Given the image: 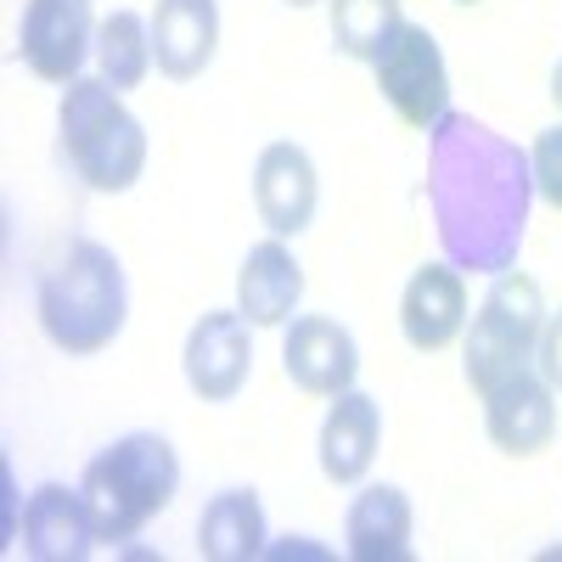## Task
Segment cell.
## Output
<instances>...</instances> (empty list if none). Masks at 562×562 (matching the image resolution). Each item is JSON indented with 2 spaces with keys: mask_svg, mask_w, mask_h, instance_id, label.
<instances>
[{
  "mask_svg": "<svg viewBox=\"0 0 562 562\" xmlns=\"http://www.w3.org/2000/svg\"><path fill=\"white\" fill-rule=\"evenodd\" d=\"M535 169L518 140L473 113H445L428 130V209L456 270L501 276L518 265L529 231Z\"/></svg>",
  "mask_w": 562,
  "mask_h": 562,
  "instance_id": "6da1fadb",
  "label": "cell"
},
{
  "mask_svg": "<svg viewBox=\"0 0 562 562\" xmlns=\"http://www.w3.org/2000/svg\"><path fill=\"white\" fill-rule=\"evenodd\" d=\"M40 333L52 338V349L85 360L102 355L130 321V281L113 248L97 237H68L52 270L40 276Z\"/></svg>",
  "mask_w": 562,
  "mask_h": 562,
  "instance_id": "7a4b0ae2",
  "label": "cell"
},
{
  "mask_svg": "<svg viewBox=\"0 0 562 562\" xmlns=\"http://www.w3.org/2000/svg\"><path fill=\"white\" fill-rule=\"evenodd\" d=\"M85 506L102 540H135L180 490V456L164 434H124L85 461Z\"/></svg>",
  "mask_w": 562,
  "mask_h": 562,
  "instance_id": "3957f363",
  "label": "cell"
},
{
  "mask_svg": "<svg viewBox=\"0 0 562 562\" xmlns=\"http://www.w3.org/2000/svg\"><path fill=\"white\" fill-rule=\"evenodd\" d=\"M57 130H63V158L68 169L102 198H119L140 180L147 169V130L140 119L119 102V90L97 74V79H74L63 90L57 108Z\"/></svg>",
  "mask_w": 562,
  "mask_h": 562,
  "instance_id": "277c9868",
  "label": "cell"
},
{
  "mask_svg": "<svg viewBox=\"0 0 562 562\" xmlns=\"http://www.w3.org/2000/svg\"><path fill=\"white\" fill-rule=\"evenodd\" d=\"M540 333H546L540 281L524 276V270H501L490 281L473 326H467V349H461V371H467V383H473V394H490L495 383L529 371Z\"/></svg>",
  "mask_w": 562,
  "mask_h": 562,
  "instance_id": "5b68a950",
  "label": "cell"
},
{
  "mask_svg": "<svg viewBox=\"0 0 562 562\" xmlns=\"http://www.w3.org/2000/svg\"><path fill=\"white\" fill-rule=\"evenodd\" d=\"M371 74H378V90L383 102L411 124V130H434L445 113H450V68H445V52L434 29L422 23H405L394 34V45L371 63Z\"/></svg>",
  "mask_w": 562,
  "mask_h": 562,
  "instance_id": "8992f818",
  "label": "cell"
},
{
  "mask_svg": "<svg viewBox=\"0 0 562 562\" xmlns=\"http://www.w3.org/2000/svg\"><path fill=\"white\" fill-rule=\"evenodd\" d=\"M97 12L90 0H29L18 23V57L45 85H74L85 57H97Z\"/></svg>",
  "mask_w": 562,
  "mask_h": 562,
  "instance_id": "52a82bcc",
  "label": "cell"
},
{
  "mask_svg": "<svg viewBox=\"0 0 562 562\" xmlns=\"http://www.w3.org/2000/svg\"><path fill=\"white\" fill-rule=\"evenodd\" d=\"M186 366V383L203 405H231L248 389V371H254V326L243 310H209L198 315V326L186 333L180 349Z\"/></svg>",
  "mask_w": 562,
  "mask_h": 562,
  "instance_id": "ba28073f",
  "label": "cell"
},
{
  "mask_svg": "<svg viewBox=\"0 0 562 562\" xmlns=\"http://www.w3.org/2000/svg\"><path fill=\"white\" fill-rule=\"evenodd\" d=\"M281 366L304 394L338 400L360 378V344L333 315H293V326L281 333Z\"/></svg>",
  "mask_w": 562,
  "mask_h": 562,
  "instance_id": "9c48e42d",
  "label": "cell"
},
{
  "mask_svg": "<svg viewBox=\"0 0 562 562\" xmlns=\"http://www.w3.org/2000/svg\"><path fill=\"white\" fill-rule=\"evenodd\" d=\"M254 209L270 225V237H304L321 209L315 158L293 147V140H270L254 164Z\"/></svg>",
  "mask_w": 562,
  "mask_h": 562,
  "instance_id": "30bf717a",
  "label": "cell"
},
{
  "mask_svg": "<svg viewBox=\"0 0 562 562\" xmlns=\"http://www.w3.org/2000/svg\"><path fill=\"white\" fill-rule=\"evenodd\" d=\"M484 434L506 456H540L557 439V389L540 371H518L484 394Z\"/></svg>",
  "mask_w": 562,
  "mask_h": 562,
  "instance_id": "8fae6325",
  "label": "cell"
},
{
  "mask_svg": "<svg viewBox=\"0 0 562 562\" xmlns=\"http://www.w3.org/2000/svg\"><path fill=\"white\" fill-rule=\"evenodd\" d=\"M467 326V281L461 270L445 259V265H422L411 270L405 293H400V333L416 355H439L461 338Z\"/></svg>",
  "mask_w": 562,
  "mask_h": 562,
  "instance_id": "7c38bea8",
  "label": "cell"
},
{
  "mask_svg": "<svg viewBox=\"0 0 562 562\" xmlns=\"http://www.w3.org/2000/svg\"><path fill=\"white\" fill-rule=\"evenodd\" d=\"M18 535H23V551L34 562H79L102 540L97 518H90V506H85V490H68V484H40L23 501Z\"/></svg>",
  "mask_w": 562,
  "mask_h": 562,
  "instance_id": "4fadbf2b",
  "label": "cell"
},
{
  "mask_svg": "<svg viewBox=\"0 0 562 562\" xmlns=\"http://www.w3.org/2000/svg\"><path fill=\"white\" fill-rule=\"evenodd\" d=\"M378 445H383V405L360 394V389H344L333 405H326V422H321V473L326 484H360L378 461Z\"/></svg>",
  "mask_w": 562,
  "mask_h": 562,
  "instance_id": "5bb4252c",
  "label": "cell"
},
{
  "mask_svg": "<svg viewBox=\"0 0 562 562\" xmlns=\"http://www.w3.org/2000/svg\"><path fill=\"white\" fill-rule=\"evenodd\" d=\"M299 299H304V265L293 259L288 237L254 243L237 270V310L248 315V326H288Z\"/></svg>",
  "mask_w": 562,
  "mask_h": 562,
  "instance_id": "9a60e30c",
  "label": "cell"
},
{
  "mask_svg": "<svg viewBox=\"0 0 562 562\" xmlns=\"http://www.w3.org/2000/svg\"><path fill=\"white\" fill-rule=\"evenodd\" d=\"M220 52V0H158L153 7V57L169 79H198Z\"/></svg>",
  "mask_w": 562,
  "mask_h": 562,
  "instance_id": "2e32d148",
  "label": "cell"
},
{
  "mask_svg": "<svg viewBox=\"0 0 562 562\" xmlns=\"http://www.w3.org/2000/svg\"><path fill=\"white\" fill-rule=\"evenodd\" d=\"M411 495L400 484H366L344 512V540L355 562H411Z\"/></svg>",
  "mask_w": 562,
  "mask_h": 562,
  "instance_id": "e0dca14e",
  "label": "cell"
},
{
  "mask_svg": "<svg viewBox=\"0 0 562 562\" xmlns=\"http://www.w3.org/2000/svg\"><path fill=\"white\" fill-rule=\"evenodd\" d=\"M198 551L209 562H254L265 557V506L254 490H220L198 518Z\"/></svg>",
  "mask_w": 562,
  "mask_h": 562,
  "instance_id": "ac0fdd59",
  "label": "cell"
},
{
  "mask_svg": "<svg viewBox=\"0 0 562 562\" xmlns=\"http://www.w3.org/2000/svg\"><path fill=\"white\" fill-rule=\"evenodd\" d=\"M326 12H333V45L355 63H378L405 29L400 0H326Z\"/></svg>",
  "mask_w": 562,
  "mask_h": 562,
  "instance_id": "d6986e66",
  "label": "cell"
},
{
  "mask_svg": "<svg viewBox=\"0 0 562 562\" xmlns=\"http://www.w3.org/2000/svg\"><path fill=\"white\" fill-rule=\"evenodd\" d=\"M153 23L135 18V12H113L97 29V74L113 90H135L140 79L153 74Z\"/></svg>",
  "mask_w": 562,
  "mask_h": 562,
  "instance_id": "ffe728a7",
  "label": "cell"
},
{
  "mask_svg": "<svg viewBox=\"0 0 562 562\" xmlns=\"http://www.w3.org/2000/svg\"><path fill=\"white\" fill-rule=\"evenodd\" d=\"M529 169H535V192L562 214V124H551V130H540V135H535Z\"/></svg>",
  "mask_w": 562,
  "mask_h": 562,
  "instance_id": "44dd1931",
  "label": "cell"
},
{
  "mask_svg": "<svg viewBox=\"0 0 562 562\" xmlns=\"http://www.w3.org/2000/svg\"><path fill=\"white\" fill-rule=\"evenodd\" d=\"M535 371L562 394V310L546 315V333H540V349H535Z\"/></svg>",
  "mask_w": 562,
  "mask_h": 562,
  "instance_id": "7402d4cb",
  "label": "cell"
},
{
  "mask_svg": "<svg viewBox=\"0 0 562 562\" xmlns=\"http://www.w3.org/2000/svg\"><path fill=\"white\" fill-rule=\"evenodd\" d=\"M551 102L562 108V57H557V68H551Z\"/></svg>",
  "mask_w": 562,
  "mask_h": 562,
  "instance_id": "603a6c76",
  "label": "cell"
},
{
  "mask_svg": "<svg viewBox=\"0 0 562 562\" xmlns=\"http://www.w3.org/2000/svg\"><path fill=\"white\" fill-rule=\"evenodd\" d=\"M288 7H315V0H288Z\"/></svg>",
  "mask_w": 562,
  "mask_h": 562,
  "instance_id": "cb8c5ba5",
  "label": "cell"
},
{
  "mask_svg": "<svg viewBox=\"0 0 562 562\" xmlns=\"http://www.w3.org/2000/svg\"><path fill=\"white\" fill-rule=\"evenodd\" d=\"M456 7H473V0H456Z\"/></svg>",
  "mask_w": 562,
  "mask_h": 562,
  "instance_id": "d4e9b609",
  "label": "cell"
}]
</instances>
